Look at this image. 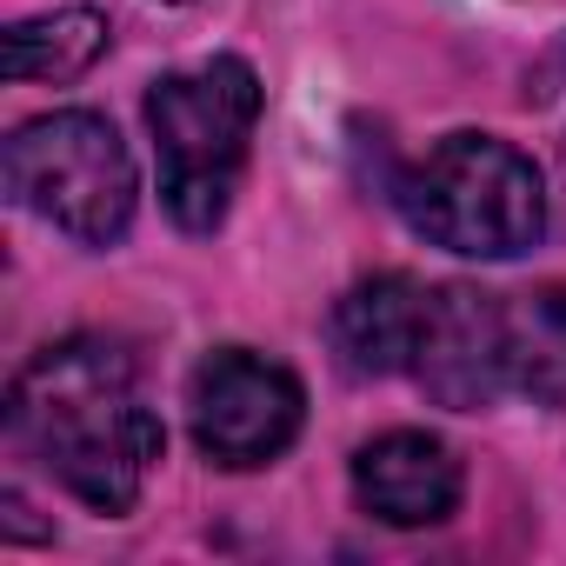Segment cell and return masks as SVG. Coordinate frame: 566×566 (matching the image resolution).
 <instances>
[{
	"instance_id": "cell-8",
	"label": "cell",
	"mask_w": 566,
	"mask_h": 566,
	"mask_svg": "<svg viewBox=\"0 0 566 566\" xmlns=\"http://www.w3.org/2000/svg\"><path fill=\"white\" fill-rule=\"evenodd\" d=\"M427 301H433V287H420L413 273H374L360 287H347L327 314L334 360L354 380L413 374V354H420V334H427Z\"/></svg>"
},
{
	"instance_id": "cell-6",
	"label": "cell",
	"mask_w": 566,
	"mask_h": 566,
	"mask_svg": "<svg viewBox=\"0 0 566 566\" xmlns=\"http://www.w3.org/2000/svg\"><path fill=\"white\" fill-rule=\"evenodd\" d=\"M413 380L427 387L433 407L453 413H486L506 387H513V327H506V301L486 287H433L427 301V334L413 354Z\"/></svg>"
},
{
	"instance_id": "cell-9",
	"label": "cell",
	"mask_w": 566,
	"mask_h": 566,
	"mask_svg": "<svg viewBox=\"0 0 566 566\" xmlns=\"http://www.w3.org/2000/svg\"><path fill=\"white\" fill-rule=\"evenodd\" d=\"M114 48V21L101 8H54L34 21L8 28V81L21 87H67L81 74H94V61Z\"/></svg>"
},
{
	"instance_id": "cell-12",
	"label": "cell",
	"mask_w": 566,
	"mask_h": 566,
	"mask_svg": "<svg viewBox=\"0 0 566 566\" xmlns=\"http://www.w3.org/2000/svg\"><path fill=\"white\" fill-rule=\"evenodd\" d=\"M559 200H566V147H559Z\"/></svg>"
},
{
	"instance_id": "cell-3",
	"label": "cell",
	"mask_w": 566,
	"mask_h": 566,
	"mask_svg": "<svg viewBox=\"0 0 566 566\" xmlns=\"http://www.w3.org/2000/svg\"><path fill=\"white\" fill-rule=\"evenodd\" d=\"M546 180L539 167L500 134H447L433 154L394 174L400 220L460 260H520L546 233Z\"/></svg>"
},
{
	"instance_id": "cell-4",
	"label": "cell",
	"mask_w": 566,
	"mask_h": 566,
	"mask_svg": "<svg viewBox=\"0 0 566 566\" xmlns=\"http://www.w3.org/2000/svg\"><path fill=\"white\" fill-rule=\"evenodd\" d=\"M0 180H8V200L21 213L48 220L54 233H67L74 247H94V253L120 247L140 213L134 154H127L120 127L94 107H61V114L14 127L8 154H0Z\"/></svg>"
},
{
	"instance_id": "cell-5",
	"label": "cell",
	"mask_w": 566,
	"mask_h": 566,
	"mask_svg": "<svg viewBox=\"0 0 566 566\" xmlns=\"http://www.w3.org/2000/svg\"><path fill=\"white\" fill-rule=\"evenodd\" d=\"M187 427L193 447L227 467L253 473L273 467L307 427V387L287 360L253 354V347H213L187 374Z\"/></svg>"
},
{
	"instance_id": "cell-11",
	"label": "cell",
	"mask_w": 566,
	"mask_h": 566,
	"mask_svg": "<svg viewBox=\"0 0 566 566\" xmlns=\"http://www.w3.org/2000/svg\"><path fill=\"white\" fill-rule=\"evenodd\" d=\"M0 506H8V520H0V533H8V539H54V526H34L28 520V500L21 493H0Z\"/></svg>"
},
{
	"instance_id": "cell-7",
	"label": "cell",
	"mask_w": 566,
	"mask_h": 566,
	"mask_svg": "<svg viewBox=\"0 0 566 566\" xmlns=\"http://www.w3.org/2000/svg\"><path fill=\"white\" fill-rule=\"evenodd\" d=\"M460 493H467V467L427 427H394L354 453V500L380 526H407V533L440 526L460 513Z\"/></svg>"
},
{
	"instance_id": "cell-1",
	"label": "cell",
	"mask_w": 566,
	"mask_h": 566,
	"mask_svg": "<svg viewBox=\"0 0 566 566\" xmlns=\"http://www.w3.org/2000/svg\"><path fill=\"white\" fill-rule=\"evenodd\" d=\"M8 447L87 513L120 520L140 506V486L167 453V427L140 394L134 354L101 334H74L14 374Z\"/></svg>"
},
{
	"instance_id": "cell-2",
	"label": "cell",
	"mask_w": 566,
	"mask_h": 566,
	"mask_svg": "<svg viewBox=\"0 0 566 566\" xmlns=\"http://www.w3.org/2000/svg\"><path fill=\"white\" fill-rule=\"evenodd\" d=\"M266 87L253 61L207 54L147 87V134L160 160V207L180 233H213L233 213Z\"/></svg>"
},
{
	"instance_id": "cell-10",
	"label": "cell",
	"mask_w": 566,
	"mask_h": 566,
	"mask_svg": "<svg viewBox=\"0 0 566 566\" xmlns=\"http://www.w3.org/2000/svg\"><path fill=\"white\" fill-rule=\"evenodd\" d=\"M506 327H513V387L566 413V280L506 301Z\"/></svg>"
},
{
	"instance_id": "cell-13",
	"label": "cell",
	"mask_w": 566,
	"mask_h": 566,
	"mask_svg": "<svg viewBox=\"0 0 566 566\" xmlns=\"http://www.w3.org/2000/svg\"><path fill=\"white\" fill-rule=\"evenodd\" d=\"M167 8H187V0H167Z\"/></svg>"
}]
</instances>
